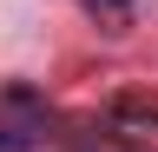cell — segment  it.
<instances>
[{
    "label": "cell",
    "mask_w": 158,
    "mask_h": 152,
    "mask_svg": "<svg viewBox=\"0 0 158 152\" xmlns=\"http://www.w3.org/2000/svg\"><path fill=\"white\" fill-rule=\"evenodd\" d=\"M53 132V106L33 86H7L0 93V152H33Z\"/></svg>",
    "instance_id": "cell-1"
}]
</instances>
